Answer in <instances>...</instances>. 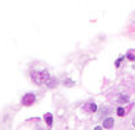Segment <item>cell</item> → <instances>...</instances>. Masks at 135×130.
<instances>
[{
  "mask_svg": "<svg viewBox=\"0 0 135 130\" xmlns=\"http://www.w3.org/2000/svg\"><path fill=\"white\" fill-rule=\"evenodd\" d=\"M31 78L36 84L42 85V84H47V82L50 80V74L47 70H33L31 71Z\"/></svg>",
  "mask_w": 135,
  "mask_h": 130,
  "instance_id": "1",
  "label": "cell"
},
{
  "mask_svg": "<svg viewBox=\"0 0 135 130\" xmlns=\"http://www.w3.org/2000/svg\"><path fill=\"white\" fill-rule=\"evenodd\" d=\"M35 101H36V96L33 93H27V94L23 96L22 103H23V106H31V105H33Z\"/></svg>",
  "mask_w": 135,
  "mask_h": 130,
  "instance_id": "2",
  "label": "cell"
},
{
  "mask_svg": "<svg viewBox=\"0 0 135 130\" xmlns=\"http://www.w3.org/2000/svg\"><path fill=\"white\" fill-rule=\"evenodd\" d=\"M113 119L112 117H108V119H106L105 121H103V128L105 129H112V126H113Z\"/></svg>",
  "mask_w": 135,
  "mask_h": 130,
  "instance_id": "3",
  "label": "cell"
},
{
  "mask_svg": "<svg viewBox=\"0 0 135 130\" xmlns=\"http://www.w3.org/2000/svg\"><path fill=\"white\" fill-rule=\"evenodd\" d=\"M44 120H45V122L47 124V126H51V125H52V115L50 114V112L45 114V116H44Z\"/></svg>",
  "mask_w": 135,
  "mask_h": 130,
  "instance_id": "4",
  "label": "cell"
},
{
  "mask_svg": "<svg viewBox=\"0 0 135 130\" xmlns=\"http://www.w3.org/2000/svg\"><path fill=\"white\" fill-rule=\"evenodd\" d=\"M49 88H54V87H56L57 85V79L56 78H50V80L47 82V84H46Z\"/></svg>",
  "mask_w": 135,
  "mask_h": 130,
  "instance_id": "5",
  "label": "cell"
},
{
  "mask_svg": "<svg viewBox=\"0 0 135 130\" xmlns=\"http://www.w3.org/2000/svg\"><path fill=\"white\" fill-rule=\"evenodd\" d=\"M85 108H87L89 112H96V110H97V105L92 102V103H89V105H87V106H85Z\"/></svg>",
  "mask_w": 135,
  "mask_h": 130,
  "instance_id": "6",
  "label": "cell"
},
{
  "mask_svg": "<svg viewBox=\"0 0 135 130\" xmlns=\"http://www.w3.org/2000/svg\"><path fill=\"white\" fill-rule=\"evenodd\" d=\"M117 101H119V103H128L129 97L128 96H124V94H120V96H119V98H117Z\"/></svg>",
  "mask_w": 135,
  "mask_h": 130,
  "instance_id": "7",
  "label": "cell"
},
{
  "mask_svg": "<svg viewBox=\"0 0 135 130\" xmlns=\"http://www.w3.org/2000/svg\"><path fill=\"white\" fill-rule=\"evenodd\" d=\"M128 59L129 60H131V61H135V51L134 50H130V51H128Z\"/></svg>",
  "mask_w": 135,
  "mask_h": 130,
  "instance_id": "8",
  "label": "cell"
},
{
  "mask_svg": "<svg viewBox=\"0 0 135 130\" xmlns=\"http://www.w3.org/2000/svg\"><path fill=\"white\" fill-rule=\"evenodd\" d=\"M64 84H65V85H69V87H71V85H74V82H73L71 79H65V80H64Z\"/></svg>",
  "mask_w": 135,
  "mask_h": 130,
  "instance_id": "9",
  "label": "cell"
},
{
  "mask_svg": "<svg viewBox=\"0 0 135 130\" xmlns=\"http://www.w3.org/2000/svg\"><path fill=\"white\" fill-rule=\"evenodd\" d=\"M125 114H126V112H125V110H124L122 107H119V108H117V115H119V116H124Z\"/></svg>",
  "mask_w": 135,
  "mask_h": 130,
  "instance_id": "10",
  "label": "cell"
},
{
  "mask_svg": "<svg viewBox=\"0 0 135 130\" xmlns=\"http://www.w3.org/2000/svg\"><path fill=\"white\" fill-rule=\"evenodd\" d=\"M121 60H122V57H120V59H117V60H116V62H115V66H116V68H119V66H120Z\"/></svg>",
  "mask_w": 135,
  "mask_h": 130,
  "instance_id": "11",
  "label": "cell"
},
{
  "mask_svg": "<svg viewBox=\"0 0 135 130\" xmlns=\"http://www.w3.org/2000/svg\"><path fill=\"white\" fill-rule=\"evenodd\" d=\"M94 130H102V128H101V126H96V128H94Z\"/></svg>",
  "mask_w": 135,
  "mask_h": 130,
  "instance_id": "12",
  "label": "cell"
},
{
  "mask_svg": "<svg viewBox=\"0 0 135 130\" xmlns=\"http://www.w3.org/2000/svg\"><path fill=\"white\" fill-rule=\"evenodd\" d=\"M133 125H134V126H135V117H134V119H133Z\"/></svg>",
  "mask_w": 135,
  "mask_h": 130,
  "instance_id": "13",
  "label": "cell"
}]
</instances>
